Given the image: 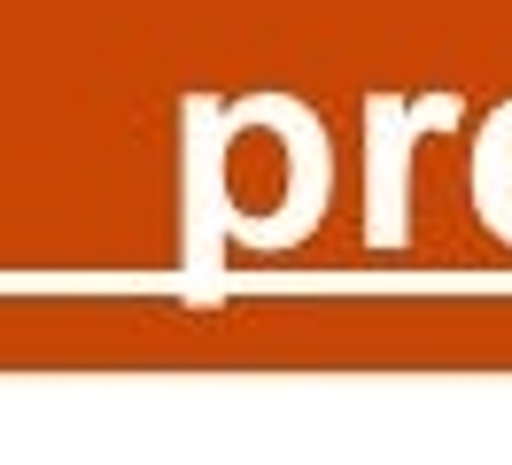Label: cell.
Instances as JSON below:
<instances>
[{
  "instance_id": "cell-1",
  "label": "cell",
  "mask_w": 512,
  "mask_h": 465,
  "mask_svg": "<svg viewBox=\"0 0 512 465\" xmlns=\"http://www.w3.org/2000/svg\"><path fill=\"white\" fill-rule=\"evenodd\" d=\"M458 117V93H435L427 109H404V101H373V248H396L404 241V140L419 124H450Z\"/></svg>"
}]
</instances>
